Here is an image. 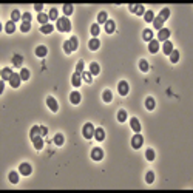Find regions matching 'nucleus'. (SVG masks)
Here are the masks:
<instances>
[{
	"instance_id": "obj_31",
	"label": "nucleus",
	"mask_w": 193,
	"mask_h": 193,
	"mask_svg": "<svg viewBox=\"0 0 193 193\" xmlns=\"http://www.w3.org/2000/svg\"><path fill=\"white\" fill-rule=\"evenodd\" d=\"M99 33H101V28H99V25H97V23H93V25H91V36H93V37H97Z\"/></svg>"
},
{
	"instance_id": "obj_30",
	"label": "nucleus",
	"mask_w": 193,
	"mask_h": 193,
	"mask_svg": "<svg viewBox=\"0 0 193 193\" xmlns=\"http://www.w3.org/2000/svg\"><path fill=\"white\" fill-rule=\"evenodd\" d=\"M63 141L65 139H63V135H60V133H57V135L54 136V144H56L57 147H60L63 144Z\"/></svg>"
},
{
	"instance_id": "obj_12",
	"label": "nucleus",
	"mask_w": 193,
	"mask_h": 193,
	"mask_svg": "<svg viewBox=\"0 0 193 193\" xmlns=\"http://www.w3.org/2000/svg\"><path fill=\"white\" fill-rule=\"evenodd\" d=\"M148 49H150V53H158V49H159V42L156 40V39H153V40L148 42Z\"/></svg>"
},
{
	"instance_id": "obj_25",
	"label": "nucleus",
	"mask_w": 193,
	"mask_h": 193,
	"mask_svg": "<svg viewBox=\"0 0 193 193\" xmlns=\"http://www.w3.org/2000/svg\"><path fill=\"white\" fill-rule=\"evenodd\" d=\"M62 9H63V14H65V17H67V16H70V14H73V11H74L73 5H70V3H65Z\"/></svg>"
},
{
	"instance_id": "obj_3",
	"label": "nucleus",
	"mask_w": 193,
	"mask_h": 193,
	"mask_svg": "<svg viewBox=\"0 0 193 193\" xmlns=\"http://www.w3.org/2000/svg\"><path fill=\"white\" fill-rule=\"evenodd\" d=\"M142 142H144V139H142V136H141V135H137V133L131 137V147H133V148H136V150L142 147Z\"/></svg>"
},
{
	"instance_id": "obj_14",
	"label": "nucleus",
	"mask_w": 193,
	"mask_h": 193,
	"mask_svg": "<svg viewBox=\"0 0 193 193\" xmlns=\"http://www.w3.org/2000/svg\"><path fill=\"white\" fill-rule=\"evenodd\" d=\"M70 102L73 103V105H77L79 102H81V93L79 91H74L70 94Z\"/></svg>"
},
{
	"instance_id": "obj_44",
	"label": "nucleus",
	"mask_w": 193,
	"mask_h": 193,
	"mask_svg": "<svg viewBox=\"0 0 193 193\" xmlns=\"http://www.w3.org/2000/svg\"><path fill=\"white\" fill-rule=\"evenodd\" d=\"M135 12L137 14V16H144V14H145V8L142 6V5H136V9H135Z\"/></svg>"
},
{
	"instance_id": "obj_23",
	"label": "nucleus",
	"mask_w": 193,
	"mask_h": 193,
	"mask_svg": "<svg viewBox=\"0 0 193 193\" xmlns=\"http://www.w3.org/2000/svg\"><path fill=\"white\" fill-rule=\"evenodd\" d=\"M115 29H116L115 22H113V20H107V23H105V31L108 34H111V33H115Z\"/></svg>"
},
{
	"instance_id": "obj_7",
	"label": "nucleus",
	"mask_w": 193,
	"mask_h": 193,
	"mask_svg": "<svg viewBox=\"0 0 193 193\" xmlns=\"http://www.w3.org/2000/svg\"><path fill=\"white\" fill-rule=\"evenodd\" d=\"M47 105L49 107V110L54 111V113L59 110V103H57V101H56L54 97H51V96H48V97H47Z\"/></svg>"
},
{
	"instance_id": "obj_53",
	"label": "nucleus",
	"mask_w": 193,
	"mask_h": 193,
	"mask_svg": "<svg viewBox=\"0 0 193 193\" xmlns=\"http://www.w3.org/2000/svg\"><path fill=\"white\" fill-rule=\"evenodd\" d=\"M48 135V128L47 127H40V136L43 137V136H47Z\"/></svg>"
},
{
	"instance_id": "obj_33",
	"label": "nucleus",
	"mask_w": 193,
	"mask_h": 193,
	"mask_svg": "<svg viewBox=\"0 0 193 193\" xmlns=\"http://www.w3.org/2000/svg\"><path fill=\"white\" fill-rule=\"evenodd\" d=\"M9 181H11V184H17V182H19V173L17 171H11V173H9Z\"/></svg>"
},
{
	"instance_id": "obj_10",
	"label": "nucleus",
	"mask_w": 193,
	"mask_h": 193,
	"mask_svg": "<svg viewBox=\"0 0 193 193\" xmlns=\"http://www.w3.org/2000/svg\"><path fill=\"white\" fill-rule=\"evenodd\" d=\"M19 171H20L23 176L31 175V165L26 164V162H23V164H20V167H19Z\"/></svg>"
},
{
	"instance_id": "obj_17",
	"label": "nucleus",
	"mask_w": 193,
	"mask_h": 193,
	"mask_svg": "<svg viewBox=\"0 0 193 193\" xmlns=\"http://www.w3.org/2000/svg\"><path fill=\"white\" fill-rule=\"evenodd\" d=\"M130 125L133 128V131H136V133L141 131V124H139V121H137L136 117H131V119H130Z\"/></svg>"
},
{
	"instance_id": "obj_26",
	"label": "nucleus",
	"mask_w": 193,
	"mask_h": 193,
	"mask_svg": "<svg viewBox=\"0 0 193 193\" xmlns=\"http://www.w3.org/2000/svg\"><path fill=\"white\" fill-rule=\"evenodd\" d=\"M5 31H6L8 34H12L14 31H16V25H14L12 20H9V22L6 23V26H5Z\"/></svg>"
},
{
	"instance_id": "obj_47",
	"label": "nucleus",
	"mask_w": 193,
	"mask_h": 193,
	"mask_svg": "<svg viewBox=\"0 0 193 193\" xmlns=\"http://www.w3.org/2000/svg\"><path fill=\"white\" fill-rule=\"evenodd\" d=\"M22 16H20V11L19 9H14L12 11V22H17V20H20Z\"/></svg>"
},
{
	"instance_id": "obj_20",
	"label": "nucleus",
	"mask_w": 193,
	"mask_h": 193,
	"mask_svg": "<svg viewBox=\"0 0 193 193\" xmlns=\"http://www.w3.org/2000/svg\"><path fill=\"white\" fill-rule=\"evenodd\" d=\"M37 136H40V127L34 125L31 128V131H29V137H31V141H33V139H36Z\"/></svg>"
},
{
	"instance_id": "obj_40",
	"label": "nucleus",
	"mask_w": 193,
	"mask_h": 193,
	"mask_svg": "<svg viewBox=\"0 0 193 193\" xmlns=\"http://www.w3.org/2000/svg\"><path fill=\"white\" fill-rule=\"evenodd\" d=\"M102 97H103V101H105V102H111L113 94H111L110 90H105V91H103V94H102Z\"/></svg>"
},
{
	"instance_id": "obj_22",
	"label": "nucleus",
	"mask_w": 193,
	"mask_h": 193,
	"mask_svg": "<svg viewBox=\"0 0 193 193\" xmlns=\"http://www.w3.org/2000/svg\"><path fill=\"white\" fill-rule=\"evenodd\" d=\"M11 76H12L11 68H3V70H2V81H9Z\"/></svg>"
},
{
	"instance_id": "obj_46",
	"label": "nucleus",
	"mask_w": 193,
	"mask_h": 193,
	"mask_svg": "<svg viewBox=\"0 0 193 193\" xmlns=\"http://www.w3.org/2000/svg\"><path fill=\"white\" fill-rule=\"evenodd\" d=\"M63 51H65L67 54H70V53L73 51V48H71V43H70V40L63 42Z\"/></svg>"
},
{
	"instance_id": "obj_55",
	"label": "nucleus",
	"mask_w": 193,
	"mask_h": 193,
	"mask_svg": "<svg viewBox=\"0 0 193 193\" xmlns=\"http://www.w3.org/2000/svg\"><path fill=\"white\" fill-rule=\"evenodd\" d=\"M128 8H130V11H131V12H135V9H136V5H133V3H131V5H128Z\"/></svg>"
},
{
	"instance_id": "obj_21",
	"label": "nucleus",
	"mask_w": 193,
	"mask_h": 193,
	"mask_svg": "<svg viewBox=\"0 0 193 193\" xmlns=\"http://www.w3.org/2000/svg\"><path fill=\"white\" fill-rule=\"evenodd\" d=\"M33 144H34V148H36V150H42V148H43V139H42V136H37L36 139H33Z\"/></svg>"
},
{
	"instance_id": "obj_36",
	"label": "nucleus",
	"mask_w": 193,
	"mask_h": 193,
	"mask_svg": "<svg viewBox=\"0 0 193 193\" xmlns=\"http://www.w3.org/2000/svg\"><path fill=\"white\" fill-rule=\"evenodd\" d=\"M48 19H49V17L47 16V14H43V12H40V14L37 16V20L40 22L42 25H47V23H48Z\"/></svg>"
},
{
	"instance_id": "obj_52",
	"label": "nucleus",
	"mask_w": 193,
	"mask_h": 193,
	"mask_svg": "<svg viewBox=\"0 0 193 193\" xmlns=\"http://www.w3.org/2000/svg\"><path fill=\"white\" fill-rule=\"evenodd\" d=\"M20 63H22V56H19V54H16V56H14V65L20 67Z\"/></svg>"
},
{
	"instance_id": "obj_18",
	"label": "nucleus",
	"mask_w": 193,
	"mask_h": 193,
	"mask_svg": "<svg viewBox=\"0 0 193 193\" xmlns=\"http://www.w3.org/2000/svg\"><path fill=\"white\" fill-rule=\"evenodd\" d=\"M90 73H91V76H97V74L101 73V67H99L96 62H91L90 63Z\"/></svg>"
},
{
	"instance_id": "obj_16",
	"label": "nucleus",
	"mask_w": 193,
	"mask_h": 193,
	"mask_svg": "<svg viewBox=\"0 0 193 193\" xmlns=\"http://www.w3.org/2000/svg\"><path fill=\"white\" fill-rule=\"evenodd\" d=\"M94 137H96L99 142L105 139V131H103V128H101V127L96 128V130H94Z\"/></svg>"
},
{
	"instance_id": "obj_42",
	"label": "nucleus",
	"mask_w": 193,
	"mask_h": 193,
	"mask_svg": "<svg viewBox=\"0 0 193 193\" xmlns=\"http://www.w3.org/2000/svg\"><path fill=\"white\" fill-rule=\"evenodd\" d=\"M144 19H145V22H153V19H155V12H153V11H147L144 14Z\"/></svg>"
},
{
	"instance_id": "obj_19",
	"label": "nucleus",
	"mask_w": 193,
	"mask_h": 193,
	"mask_svg": "<svg viewBox=\"0 0 193 193\" xmlns=\"http://www.w3.org/2000/svg\"><path fill=\"white\" fill-rule=\"evenodd\" d=\"M71 82H73V85H74V87H81V83H82V74L74 73V74H73Z\"/></svg>"
},
{
	"instance_id": "obj_32",
	"label": "nucleus",
	"mask_w": 193,
	"mask_h": 193,
	"mask_svg": "<svg viewBox=\"0 0 193 193\" xmlns=\"http://www.w3.org/2000/svg\"><path fill=\"white\" fill-rule=\"evenodd\" d=\"M82 79H83V81H85L87 83H91L93 76H91V73H90V71H82Z\"/></svg>"
},
{
	"instance_id": "obj_1",
	"label": "nucleus",
	"mask_w": 193,
	"mask_h": 193,
	"mask_svg": "<svg viewBox=\"0 0 193 193\" xmlns=\"http://www.w3.org/2000/svg\"><path fill=\"white\" fill-rule=\"evenodd\" d=\"M56 28L60 33H70L71 31V22L68 20V17H60V19H57Z\"/></svg>"
},
{
	"instance_id": "obj_6",
	"label": "nucleus",
	"mask_w": 193,
	"mask_h": 193,
	"mask_svg": "<svg viewBox=\"0 0 193 193\" xmlns=\"http://www.w3.org/2000/svg\"><path fill=\"white\" fill-rule=\"evenodd\" d=\"M9 85H11L12 88H17L19 85H20V82H22V79H20V74H17V73H12V76L11 79H9Z\"/></svg>"
},
{
	"instance_id": "obj_54",
	"label": "nucleus",
	"mask_w": 193,
	"mask_h": 193,
	"mask_svg": "<svg viewBox=\"0 0 193 193\" xmlns=\"http://www.w3.org/2000/svg\"><path fill=\"white\" fill-rule=\"evenodd\" d=\"M34 9H36V11H42V9H43V5H42V3L34 5Z\"/></svg>"
},
{
	"instance_id": "obj_5",
	"label": "nucleus",
	"mask_w": 193,
	"mask_h": 193,
	"mask_svg": "<svg viewBox=\"0 0 193 193\" xmlns=\"http://www.w3.org/2000/svg\"><path fill=\"white\" fill-rule=\"evenodd\" d=\"M102 158H103V151H102V148H93L91 150V159L93 161H102Z\"/></svg>"
},
{
	"instance_id": "obj_50",
	"label": "nucleus",
	"mask_w": 193,
	"mask_h": 193,
	"mask_svg": "<svg viewBox=\"0 0 193 193\" xmlns=\"http://www.w3.org/2000/svg\"><path fill=\"white\" fill-rule=\"evenodd\" d=\"M20 29H22V33H28L29 31V29H31V25H29V23H22L20 25Z\"/></svg>"
},
{
	"instance_id": "obj_13",
	"label": "nucleus",
	"mask_w": 193,
	"mask_h": 193,
	"mask_svg": "<svg viewBox=\"0 0 193 193\" xmlns=\"http://www.w3.org/2000/svg\"><path fill=\"white\" fill-rule=\"evenodd\" d=\"M162 51H164V54H167V56H170V53L173 51V43L170 40H165L164 45H162Z\"/></svg>"
},
{
	"instance_id": "obj_28",
	"label": "nucleus",
	"mask_w": 193,
	"mask_h": 193,
	"mask_svg": "<svg viewBox=\"0 0 193 193\" xmlns=\"http://www.w3.org/2000/svg\"><path fill=\"white\" fill-rule=\"evenodd\" d=\"M54 29V26L51 23H47V25H42V28H40V31L43 33V34H49Z\"/></svg>"
},
{
	"instance_id": "obj_34",
	"label": "nucleus",
	"mask_w": 193,
	"mask_h": 193,
	"mask_svg": "<svg viewBox=\"0 0 193 193\" xmlns=\"http://www.w3.org/2000/svg\"><path fill=\"white\" fill-rule=\"evenodd\" d=\"M170 60H171V63H176L178 60H179V53H178L176 49H173V51L170 53Z\"/></svg>"
},
{
	"instance_id": "obj_9",
	"label": "nucleus",
	"mask_w": 193,
	"mask_h": 193,
	"mask_svg": "<svg viewBox=\"0 0 193 193\" xmlns=\"http://www.w3.org/2000/svg\"><path fill=\"white\" fill-rule=\"evenodd\" d=\"M164 22H165V20H164L161 16H156L155 19H153V28L159 31V29H162V25H164Z\"/></svg>"
},
{
	"instance_id": "obj_39",
	"label": "nucleus",
	"mask_w": 193,
	"mask_h": 193,
	"mask_svg": "<svg viewBox=\"0 0 193 193\" xmlns=\"http://www.w3.org/2000/svg\"><path fill=\"white\" fill-rule=\"evenodd\" d=\"M125 119H127V111L125 110H119V113H117V121L125 122Z\"/></svg>"
},
{
	"instance_id": "obj_37",
	"label": "nucleus",
	"mask_w": 193,
	"mask_h": 193,
	"mask_svg": "<svg viewBox=\"0 0 193 193\" xmlns=\"http://www.w3.org/2000/svg\"><path fill=\"white\" fill-rule=\"evenodd\" d=\"M19 74H20V79H22V81H28V79H29V71L26 70V68H22Z\"/></svg>"
},
{
	"instance_id": "obj_45",
	"label": "nucleus",
	"mask_w": 193,
	"mask_h": 193,
	"mask_svg": "<svg viewBox=\"0 0 193 193\" xmlns=\"http://www.w3.org/2000/svg\"><path fill=\"white\" fill-rule=\"evenodd\" d=\"M145 158L148 161H153L155 159V151L151 150V148H147V151H145Z\"/></svg>"
},
{
	"instance_id": "obj_48",
	"label": "nucleus",
	"mask_w": 193,
	"mask_h": 193,
	"mask_svg": "<svg viewBox=\"0 0 193 193\" xmlns=\"http://www.w3.org/2000/svg\"><path fill=\"white\" fill-rule=\"evenodd\" d=\"M70 43H71V48H73V51H76V49H77V45H79V42H77V39L76 37H71L70 39Z\"/></svg>"
},
{
	"instance_id": "obj_38",
	"label": "nucleus",
	"mask_w": 193,
	"mask_h": 193,
	"mask_svg": "<svg viewBox=\"0 0 193 193\" xmlns=\"http://www.w3.org/2000/svg\"><path fill=\"white\" fill-rule=\"evenodd\" d=\"M139 70L144 71V73L148 71V62H147V60H144V59H142V60H139Z\"/></svg>"
},
{
	"instance_id": "obj_41",
	"label": "nucleus",
	"mask_w": 193,
	"mask_h": 193,
	"mask_svg": "<svg viewBox=\"0 0 193 193\" xmlns=\"http://www.w3.org/2000/svg\"><path fill=\"white\" fill-rule=\"evenodd\" d=\"M145 181H147V184H153V181H155V173H153V171H147Z\"/></svg>"
},
{
	"instance_id": "obj_24",
	"label": "nucleus",
	"mask_w": 193,
	"mask_h": 193,
	"mask_svg": "<svg viewBox=\"0 0 193 193\" xmlns=\"http://www.w3.org/2000/svg\"><path fill=\"white\" fill-rule=\"evenodd\" d=\"M107 20H108L107 12L105 11H101V12H99V16H97V25L99 23H107Z\"/></svg>"
},
{
	"instance_id": "obj_29",
	"label": "nucleus",
	"mask_w": 193,
	"mask_h": 193,
	"mask_svg": "<svg viewBox=\"0 0 193 193\" xmlns=\"http://www.w3.org/2000/svg\"><path fill=\"white\" fill-rule=\"evenodd\" d=\"M145 107H147V110H155V99L153 97H147V101H145Z\"/></svg>"
},
{
	"instance_id": "obj_27",
	"label": "nucleus",
	"mask_w": 193,
	"mask_h": 193,
	"mask_svg": "<svg viewBox=\"0 0 193 193\" xmlns=\"http://www.w3.org/2000/svg\"><path fill=\"white\" fill-rule=\"evenodd\" d=\"M142 39H144L145 42L153 40V33H151V29H145V31L142 33Z\"/></svg>"
},
{
	"instance_id": "obj_2",
	"label": "nucleus",
	"mask_w": 193,
	"mask_h": 193,
	"mask_svg": "<svg viewBox=\"0 0 193 193\" xmlns=\"http://www.w3.org/2000/svg\"><path fill=\"white\" fill-rule=\"evenodd\" d=\"M94 125H93V124H85V125H83V128H82V135H83V137H85V139H91V137H94Z\"/></svg>"
},
{
	"instance_id": "obj_49",
	"label": "nucleus",
	"mask_w": 193,
	"mask_h": 193,
	"mask_svg": "<svg viewBox=\"0 0 193 193\" xmlns=\"http://www.w3.org/2000/svg\"><path fill=\"white\" fill-rule=\"evenodd\" d=\"M82 71H83V60H79L77 62V67H76V73L77 74H82Z\"/></svg>"
},
{
	"instance_id": "obj_51",
	"label": "nucleus",
	"mask_w": 193,
	"mask_h": 193,
	"mask_svg": "<svg viewBox=\"0 0 193 193\" xmlns=\"http://www.w3.org/2000/svg\"><path fill=\"white\" fill-rule=\"evenodd\" d=\"M31 19H33L31 14H29V12H25V14H23V17H22V20H23L25 23H29V22H31Z\"/></svg>"
},
{
	"instance_id": "obj_35",
	"label": "nucleus",
	"mask_w": 193,
	"mask_h": 193,
	"mask_svg": "<svg viewBox=\"0 0 193 193\" xmlns=\"http://www.w3.org/2000/svg\"><path fill=\"white\" fill-rule=\"evenodd\" d=\"M48 17H49V20H57V19H59V14H57V9H56V8H53V9H49V14H48Z\"/></svg>"
},
{
	"instance_id": "obj_8",
	"label": "nucleus",
	"mask_w": 193,
	"mask_h": 193,
	"mask_svg": "<svg viewBox=\"0 0 193 193\" xmlns=\"http://www.w3.org/2000/svg\"><path fill=\"white\" fill-rule=\"evenodd\" d=\"M117 91H119L121 96H127L128 94V83L125 81H121L119 85H117Z\"/></svg>"
},
{
	"instance_id": "obj_11",
	"label": "nucleus",
	"mask_w": 193,
	"mask_h": 193,
	"mask_svg": "<svg viewBox=\"0 0 193 193\" xmlns=\"http://www.w3.org/2000/svg\"><path fill=\"white\" fill-rule=\"evenodd\" d=\"M88 47H90L91 51H96V49L101 47V42H99V39H97V37H91V39H90V42H88Z\"/></svg>"
},
{
	"instance_id": "obj_56",
	"label": "nucleus",
	"mask_w": 193,
	"mask_h": 193,
	"mask_svg": "<svg viewBox=\"0 0 193 193\" xmlns=\"http://www.w3.org/2000/svg\"><path fill=\"white\" fill-rule=\"evenodd\" d=\"M5 90V81H2V83H0V93H3Z\"/></svg>"
},
{
	"instance_id": "obj_4",
	"label": "nucleus",
	"mask_w": 193,
	"mask_h": 193,
	"mask_svg": "<svg viewBox=\"0 0 193 193\" xmlns=\"http://www.w3.org/2000/svg\"><path fill=\"white\" fill-rule=\"evenodd\" d=\"M169 37H170V31L167 28H162V29H159V34H158L156 40L158 42H165V40H169Z\"/></svg>"
},
{
	"instance_id": "obj_15",
	"label": "nucleus",
	"mask_w": 193,
	"mask_h": 193,
	"mask_svg": "<svg viewBox=\"0 0 193 193\" xmlns=\"http://www.w3.org/2000/svg\"><path fill=\"white\" fill-rule=\"evenodd\" d=\"M47 54H48V48H47V47L40 45V47L36 48V56H37V57H45Z\"/></svg>"
},
{
	"instance_id": "obj_43",
	"label": "nucleus",
	"mask_w": 193,
	"mask_h": 193,
	"mask_svg": "<svg viewBox=\"0 0 193 193\" xmlns=\"http://www.w3.org/2000/svg\"><path fill=\"white\" fill-rule=\"evenodd\" d=\"M159 16L164 19V20H167V19L170 17V9H169V8H164V9H162V11L159 12Z\"/></svg>"
}]
</instances>
